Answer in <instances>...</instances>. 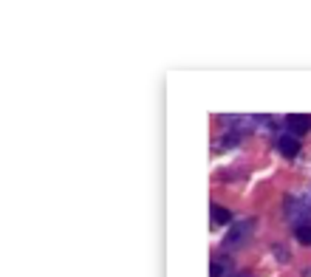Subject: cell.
Instances as JSON below:
<instances>
[{"mask_svg":"<svg viewBox=\"0 0 311 277\" xmlns=\"http://www.w3.org/2000/svg\"><path fill=\"white\" fill-rule=\"evenodd\" d=\"M289 128H292V136H303V133H309L311 130V116L306 114H292L289 116Z\"/></svg>","mask_w":311,"mask_h":277,"instance_id":"6da1fadb","label":"cell"},{"mask_svg":"<svg viewBox=\"0 0 311 277\" xmlns=\"http://www.w3.org/2000/svg\"><path fill=\"white\" fill-rule=\"evenodd\" d=\"M278 147H280V153H283V156H289V159H295L297 153H300V142H297L292 133H289V136H283V139L278 142Z\"/></svg>","mask_w":311,"mask_h":277,"instance_id":"7a4b0ae2","label":"cell"},{"mask_svg":"<svg viewBox=\"0 0 311 277\" xmlns=\"http://www.w3.org/2000/svg\"><path fill=\"white\" fill-rule=\"evenodd\" d=\"M249 229H252V221H241V224H235V227H232V232H229V238H227V244L238 246V244H241V238H244Z\"/></svg>","mask_w":311,"mask_h":277,"instance_id":"3957f363","label":"cell"},{"mask_svg":"<svg viewBox=\"0 0 311 277\" xmlns=\"http://www.w3.org/2000/svg\"><path fill=\"white\" fill-rule=\"evenodd\" d=\"M213 224L215 227H229L232 224V212L227 210V207H218V204H215L213 207Z\"/></svg>","mask_w":311,"mask_h":277,"instance_id":"277c9868","label":"cell"},{"mask_svg":"<svg viewBox=\"0 0 311 277\" xmlns=\"http://www.w3.org/2000/svg\"><path fill=\"white\" fill-rule=\"evenodd\" d=\"M295 235L303 246H311V224H300V227L295 229Z\"/></svg>","mask_w":311,"mask_h":277,"instance_id":"5b68a950","label":"cell"},{"mask_svg":"<svg viewBox=\"0 0 311 277\" xmlns=\"http://www.w3.org/2000/svg\"><path fill=\"white\" fill-rule=\"evenodd\" d=\"M221 275H224V263L213 261V277H221Z\"/></svg>","mask_w":311,"mask_h":277,"instance_id":"8992f818","label":"cell"},{"mask_svg":"<svg viewBox=\"0 0 311 277\" xmlns=\"http://www.w3.org/2000/svg\"><path fill=\"white\" fill-rule=\"evenodd\" d=\"M241 277H249V275H241Z\"/></svg>","mask_w":311,"mask_h":277,"instance_id":"52a82bcc","label":"cell"}]
</instances>
